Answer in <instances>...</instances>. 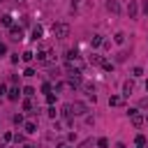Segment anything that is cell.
<instances>
[{
	"instance_id": "cell-1",
	"label": "cell",
	"mask_w": 148,
	"mask_h": 148,
	"mask_svg": "<svg viewBox=\"0 0 148 148\" xmlns=\"http://www.w3.org/2000/svg\"><path fill=\"white\" fill-rule=\"evenodd\" d=\"M51 32H53V37L65 39V37H69V25H67V23H53Z\"/></svg>"
},
{
	"instance_id": "cell-2",
	"label": "cell",
	"mask_w": 148,
	"mask_h": 148,
	"mask_svg": "<svg viewBox=\"0 0 148 148\" xmlns=\"http://www.w3.org/2000/svg\"><path fill=\"white\" fill-rule=\"evenodd\" d=\"M127 116L132 118V123H134V127H141L143 123H146V118L139 113V109H127Z\"/></svg>"
},
{
	"instance_id": "cell-3",
	"label": "cell",
	"mask_w": 148,
	"mask_h": 148,
	"mask_svg": "<svg viewBox=\"0 0 148 148\" xmlns=\"http://www.w3.org/2000/svg\"><path fill=\"white\" fill-rule=\"evenodd\" d=\"M35 56H37L39 62H49V60L53 58V51H51V49H42V51H37Z\"/></svg>"
},
{
	"instance_id": "cell-4",
	"label": "cell",
	"mask_w": 148,
	"mask_h": 148,
	"mask_svg": "<svg viewBox=\"0 0 148 148\" xmlns=\"http://www.w3.org/2000/svg\"><path fill=\"white\" fill-rule=\"evenodd\" d=\"M72 111H74V116H86V113H88V106H86L83 102H74V104H72Z\"/></svg>"
},
{
	"instance_id": "cell-5",
	"label": "cell",
	"mask_w": 148,
	"mask_h": 148,
	"mask_svg": "<svg viewBox=\"0 0 148 148\" xmlns=\"http://www.w3.org/2000/svg\"><path fill=\"white\" fill-rule=\"evenodd\" d=\"M127 16H130V18H136V16H139V5H136V0H130V5H127Z\"/></svg>"
},
{
	"instance_id": "cell-6",
	"label": "cell",
	"mask_w": 148,
	"mask_h": 148,
	"mask_svg": "<svg viewBox=\"0 0 148 148\" xmlns=\"http://www.w3.org/2000/svg\"><path fill=\"white\" fill-rule=\"evenodd\" d=\"M9 35H12V39H23V28L21 25H12L9 28Z\"/></svg>"
},
{
	"instance_id": "cell-7",
	"label": "cell",
	"mask_w": 148,
	"mask_h": 148,
	"mask_svg": "<svg viewBox=\"0 0 148 148\" xmlns=\"http://www.w3.org/2000/svg\"><path fill=\"white\" fill-rule=\"evenodd\" d=\"M132 90H134V81L130 79V81H125V83H123V97H130V95H132Z\"/></svg>"
},
{
	"instance_id": "cell-8",
	"label": "cell",
	"mask_w": 148,
	"mask_h": 148,
	"mask_svg": "<svg viewBox=\"0 0 148 148\" xmlns=\"http://www.w3.org/2000/svg\"><path fill=\"white\" fill-rule=\"evenodd\" d=\"M106 9H109V12H113V14H118V12H120L118 0H106Z\"/></svg>"
},
{
	"instance_id": "cell-9",
	"label": "cell",
	"mask_w": 148,
	"mask_h": 148,
	"mask_svg": "<svg viewBox=\"0 0 148 148\" xmlns=\"http://www.w3.org/2000/svg\"><path fill=\"white\" fill-rule=\"evenodd\" d=\"M88 62H90V65H99V67H102V62H104V58H102L99 53H90V58H88Z\"/></svg>"
},
{
	"instance_id": "cell-10",
	"label": "cell",
	"mask_w": 148,
	"mask_h": 148,
	"mask_svg": "<svg viewBox=\"0 0 148 148\" xmlns=\"http://www.w3.org/2000/svg\"><path fill=\"white\" fill-rule=\"evenodd\" d=\"M42 35H44V28H42V25H35V28H32V37H30V39H35V42H37V39H42Z\"/></svg>"
},
{
	"instance_id": "cell-11",
	"label": "cell",
	"mask_w": 148,
	"mask_h": 148,
	"mask_svg": "<svg viewBox=\"0 0 148 148\" xmlns=\"http://www.w3.org/2000/svg\"><path fill=\"white\" fill-rule=\"evenodd\" d=\"M102 44H104V37H102V35H92L90 46H92V49H97V46H102Z\"/></svg>"
},
{
	"instance_id": "cell-12",
	"label": "cell",
	"mask_w": 148,
	"mask_h": 148,
	"mask_svg": "<svg viewBox=\"0 0 148 148\" xmlns=\"http://www.w3.org/2000/svg\"><path fill=\"white\" fill-rule=\"evenodd\" d=\"M21 92H23V90H18V88H12V90H9V92H7V97H9V99H12V102H16V99H18V97H21Z\"/></svg>"
},
{
	"instance_id": "cell-13",
	"label": "cell",
	"mask_w": 148,
	"mask_h": 148,
	"mask_svg": "<svg viewBox=\"0 0 148 148\" xmlns=\"http://www.w3.org/2000/svg\"><path fill=\"white\" fill-rule=\"evenodd\" d=\"M120 104H123V97H118V95L109 97V106H120Z\"/></svg>"
},
{
	"instance_id": "cell-14",
	"label": "cell",
	"mask_w": 148,
	"mask_h": 148,
	"mask_svg": "<svg viewBox=\"0 0 148 148\" xmlns=\"http://www.w3.org/2000/svg\"><path fill=\"white\" fill-rule=\"evenodd\" d=\"M23 130H25L28 134H35V132H37V123H25V125H23Z\"/></svg>"
},
{
	"instance_id": "cell-15",
	"label": "cell",
	"mask_w": 148,
	"mask_h": 148,
	"mask_svg": "<svg viewBox=\"0 0 148 148\" xmlns=\"http://www.w3.org/2000/svg\"><path fill=\"white\" fill-rule=\"evenodd\" d=\"M0 23H2V25H7V28H12V25H14V23H12V16H9V14L0 16Z\"/></svg>"
},
{
	"instance_id": "cell-16",
	"label": "cell",
	"mask_w": 148,
	"mask_h": 148,
	"mask_svg": "<svg viewBox=\"0 0 148 148\" xmlns=\"http://www.w3.org/2000/svg\"><path fill=\"white\" fill-rule=\"evenodd\" d=\"M125 37H127L125 32H116V35H113V42H116V44H125Z\"/></svg>"
},
{
	"instance_id": "cell-17",
	"label": "cell",
	"mask_w": 148,
	"mask_h": 148,
	"mask_svg": "<svg viewBox=\"0 0 148 148\" xmlns=\"http://www.w3.org/2000/svg\"><path fill=\"white\" fill-rule=\"evenodd\" d=\"M74 58H79V53L74 51V49H69V51H65V60L69 62V60H74Z\"/></svg>"
},
{
	"instance_id": "cell-18",
	"label": "cell",
	"mask_w": 148,
	"mask_h": 148,
	"mask_svg": "<svg viewBox=\"0 0 148 148\" xmlns=\"http://www.w3.org/2000/svg\"><path fill=\"white\" fill-rule=\"evenodd\" d=\"M127 60V51H118L116 53V62H125Z\"/></svg>"
},
{
	"instance_id": "cell-19",
	"label": "cell",
	"mask_w": 148,
	"mask_h": 148,
	"mask_svg": "<svg viewBox=\"0 0 148 148\" xmlns=\"http://www.w3.org/2000/svg\"><path fill=\"white\" fill-rule=\"evenodd\" d=\"M23 111H35V104H32V99H23Z\"/></svg>"
},
{
	"instance_id": "cell-20",
	"label": "cell",
	"mask_w": 148,
	"mask_h": 148,
	"mask_svg": "<svg viewBox=\"0 0 148 148\" xmlns=\"http://www.w3.org/2000/svg\"><path fill=\"white\" fill-rule=\"evenodd\" d=\"M97 148H109V139L106 136H99L97 139Z\"/></svg>"
},
{
	"instance_id": "cell-21",
	"label": "cell",
	"mask_w": 148,
	"mask_h": 148,
	"mask_svg": "<svg viewBox=\"0 0 148 148\" xmlns=\"http://www.w3.org/2000/svg\"><path fill=\"white\" fill-rule=\"evenodd\" d=\"M134 141H136V146H146V143H148V139H146L143 134H136V139H134Z\"/></svg>"
},
{
	"instance_id": "cell-22",
	"label": "cell",
	"mask_w": 148,
	"mask_h": 148,
	"mask_svg": "<svg viewBox=\"0 0 148 148\" xmlns=\"http://www.w3.org/2000/svg\"><path fill=\"white\" fill-rule=\"evenodd\" d=\"M21 58H23L25 62H30V60L35 58V53H32V51H23V56H21Z\"/></svg>"
},
{
	"instance_id": "cell-23",
	"label": "cell",
	"mask_w": 148,
	"mask_h": 148,
	"mask_svg": "<svg viewBox=\"0 0 148 148\" xmlns=\"http://www.w3.org/2000/svg\"><path fill=\"white\" fill-rule=\"evenodd\" d=\"M23 95H25V97H32V95H35V88H32V86H25V88H23Z\"/></svg>"
},
{
	"instance_id": "cell-24",
	"label": "cell",
	"mask_w": 148,
	"mask_h": 148,
	"mask_svg": "<svg viewBox=\"0 0 148 148\" xmlns=\"http://www.w3.org/2000/svg\"><path fill=\"white\" fill-rule=\"evenodd\" d=\"M102 69H106V72H111V69H113V62H109V60L104 58V62H102Z\"/></svg>"
},
{
	"instance_id": "cell-25",
	"label": "cell",
	"mask_w": 148,
	"mask_h": 148,
	"mask_svg": "<svg viewBox=\"0 0 148 148\" xmlns=\"http://www.w3.org/2000/svg\"><path fill=\"white\" fill-rule=\"evenodd\" d=\"M132 76H136V79L143 76V69H141V67H134V69H132Z\"/></svg>"
},
{
	"instance_id": "cell-26",
	"label": "cell",
	"mask_w": 148,
	"mask_h": 148,
	"mask_svg": "<svg viewBox=\"0 0 148 148\" xmlns=\"http://www.w3.org/2000/svg\"><path fill=\"white\" fill-rule=\"evenodd\" d=\"M46 113H49V118H56V116H58V111H56V106H49V109H46Z\"/></svg>"
},
{
	"instance_id": "cell-27",
	"label": "cell",
	"mask_w": 148,
	"mask_h": 148,
	"mask_svg": "<svg viewBox=\"0 0 148 148\" xmlns=\"http://www.w3.org/2000/svg\"><path fill=\"white\" fill-rule=\"evenodd\" d=\"M139 109H148V97H141L139 99Z\"/></svg>"
},
{
	"instance_id": "cell-28",
	"label": "cell",
	"mask_w": 148,
	"mask_h": 148,
	"mask_svg": "<svg viewBox=\"0 0 148 148\" xmlns=\"http://www.w3.org/2000/svg\"><path fill=\"white\" fill-rule=\"evenodd\" d=\"M14 123H16V125H23V116H21V113H14Z\"/></svg>"
},
{
	"instance_id": "cell-29",
	"label": "cell",
	"mask_w": 148,
	"mask_h": 148,
	"mask_svg": "<svg viewBox=\"0 0 148 148\" xmlns=\"http://www.w3.org/2000/svg\"><path fill=\"white\" fill-rule=\"evenodd\" d=\"M23 76H35V69H32V67H25V72H23Z\"/></svg>"
},
{
	"instance_id": "cell-30",
	"label": "cell",
	"mask_w": 148,
	"mask_h": 148,
	"mask_svg": "<svg viewBox=\"0 0 148 148\" xmlns=\"http://www.w3.org/2000/svg\"><path fill=\"white\" fill-rule=\"evenodd\" d=\"M42 92H46V95H49V92H51V83H44V86H42Z\"/></svg>"
},
{
	"instance_id": "cell-31",
	"label": "cell",
	"mask_w": 148,
	"mask_h": 148,
	"mask_svg": "<svg viewBox=\"0 0 148 148\" xmlns=\"http://www.w3.org/2000/svg\"><path fill=\"white\" fill-rule=\"evenodd\" d=\"M14 141H16V143H23V134L16 132V134H14Z\"/></svg>"
},
{
	"instance_id": "cell-32",
	"label": "cell",
	"mask_w": 148,
	"mask_h": 148,
	"mask_svg": "<svg viewBox=\"0 0 148 148\" xmlns=\"http://www.w3.org/2000/svg\"><path fill=\"white\" fill-rule=\"evenodd\" d=\"M46 102H49V104H53V102H56V97H53V92H49V95H46Z\"/></svg>"
},
{
	"instance_id": "cell-33",
	"label": "cell",
	"mask_w": 148,
	"mask_h": 148,
	"mask_svg": "<svg viewBox=\"0 0 148 148\" xmlns=\"http://www.w3.org/2000/svg\"><path fill=\"white\" fill-rule=\"evenodd\" d=\"M2 139H5V141H12V139H14V134H12V132H5V136H2Z\"/></svg>"
},
{
	"instance_id": "cell-34",
	"label": "cell",
	"mask_w": 148,
	"mask_h": 148,
	"mask_svg": "<svg viewBox=\"0 0 148 148\" xmlns=\"http://www.w3.org/2000/svg\"><path fill=\"white\" fill-rule=\"evenodd\" d=\"M2 53H7V46H5L2 42H0V56H2Z\"/></svg>"
},
{
	"instance_id": "cell-35",
	"label": "cell",
	"mask_w": 148,
	"mask_h": 148,
	"mask_svg": "<svg viewBox=\"0 0 148 148\" xmlns=\"http://www.w3.org/2000/svg\"><path fill=\"white\" fill-rule=\"evenodd\" d=\"M141 9H143V14H146V16H148V0H146V2H143V7H141Z\"/></svg>"
},
{
	"instance_id": "cell-36",
	"label": "cell",
	"mask_w": 148,
	"mask_h": 148,
	"mask_svg": "<svg viewBox=\"0 0 148 148\" xmlns=\"http://www.w3.org/2000/svg\"><path fill=\"white\" fill-rule=\"evenodd\" d=\"M116 148H127V146H125L123 141H118V143H116Z\"/></svg>"
},
{
	"instance_id": "cell-37",
	"label": "cell",
	"mask_w": 148,
	"mask_h": 148,
	"mask_svg": "<svg viewBox=\"0 0 148 148\" xmlns=\"http://www.w3.org/2000/svg\"><path fill=\"white\" fill-rule=\"evenodd\" d=\"M5 90H7V88H5V83H0V95H5Z\"/></svg>"
},
{
	"instance_id": "cell-38",
	"label": "cell",
	"mask_w": 148,
	"mask_h": 148,
	"mask_svg": "<svg viewBox=\"0 0 148 148\" xmlns=\"http://www.w3.org/2000/svg\"><path fill=\"white\" fill-rule=\"evenodd\" d=\"M23 148H37V146H32V143H25V146H23Z\"/></svg>"
},
{
	"instance_id": "cell-39",
	"label": "cell",
	"mask_w": 148,
	"mask_h": 148,
	"mask_svg": "<svg viewBox=\"0 0 148 148\" xmlns=\"http://www.w3.org/2000/svg\"><path fill=\"white\" fill-rule=\"evenodd\" d=\"M146 92H148V81H146Z\"/></svg>"
},
{
	"instance_id": "cell-40",
	"label": "cell",
	"mask_w": 148,
	"mask_h": 148,
	"mask_svg": "<svg viewBox=\"0 0 148 148\" xmlns=\"http://www.w3.org/2000/svg\"><path fill=\"white\" fill-rule=\"evenodd\" d=\"M136 148H146V146H136Z\"/></svg>"
},
{
	"instance_id": "cell-41",
	"label": "cell",
	"mask_w": 148,
	"mask_h": 148,
	"mask_svg": "<svg viewBox=\"0 0 148 148\" xmlns=\"http://www.w3.org/2000/svg\"><path fill=\"white\" fill-rule=\"evenodd\" d=\"M60 148H69V146H60Z\"/></svg>"
},
{
	"instance_id": "cell-42",
	"label": "cell",
	"mask_w": 148,
	"mask_h": 148,
	"mask_svg": "<svg viewBox=\"0 0 148 148\" xmlns=\"http://www.w3.org/2000/svg\"><path fill=\"white\" fill-rule=\"evenodd\" d=\"M146 148H148V143H146Z\"/></svg>"
}]
</instances>
